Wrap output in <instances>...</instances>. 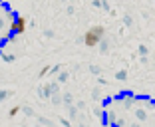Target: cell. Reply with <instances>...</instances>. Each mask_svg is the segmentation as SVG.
I'll use <instances>...</instances> for the list:
<instances>
[{"mask_svg":"<svg viewBox=\"0 0 155 127\" xmlns=\"http://www.w3.org/2000/svg\"><path fill=\"white\" fill-rule=\"evenodd\" d=\"M104 34H105V28L104 26H91L90 30L84 34V44L87 46V48H96L97 44L101 42V38H104Z\"/></svg>","mask_w":155,"mask_h":127,"instance_id":"6da1fadb","label":"cell"},{"mask_svg":"<svg viewBox=\"0 0 155 127\" xmlns=\"http://www.w3.org/2000/svg\"><path fill=\"white\" fill-rule=\"evenodd\" d=\"M12 34H22L24 30H26V18L24 16H16V18L12 20Z\"/></svg>","mask_w":155,"mask_h":127,"instance_id":"7a4b0ae2","label":"cell"}]
</instances>
